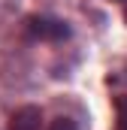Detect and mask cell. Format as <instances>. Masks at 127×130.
Here are the masks:
<instances>
[{"instance_id": "3", "label": "cell", "mask_w": 127, "mask_h": 130, "mask_svg": "<svg viewBox=\"0 0 127 130\" xmlns=\"http://www.w3.org/2000/svg\"><path fill=\"white\" fill-rule=\"evenodd\" d=\"M49 130H79V127H76V121H73V118H64V115H61V118H55V121H52V127H49Z\"/></svg>"}, {"instance_id": "2", "label": "cell", "mask_w": 127, "mask_h": 130, "mask_svg": "<svg viewBox=\"0 0 127 130\" xmlns=\"http://www.w3.org/2000/svg\"><path fill=\"white\" fill-rule=\"evenodd\" d=\"M39 124H42V112L36 106H21L9 118V130H39Z\"/></svg>"}, {"instance_id": "4", "label": "cell", "mask_w": 127, "mask_h": 130, "mask_svg": "<svg viewBox=\"0 0 127 130\" xmlns=\"http://www.w3.org/2000/svg\"><path fill=\"white\" fill-rule=\"evenodd\" d=\"M124 18H127V9H124Z\"/></svg>"}, {"instance_id": "1", "label": "cell", "mask_w": 127, "mask_h": 130, "mask_svg": "<svg viewBox=\"0 0 127 130\" xmlns=\"http://www.w3.org/2000/svg\"><path fill=\"white\" fill-rule=\"evenodd\" d=\"M27 30H30V36H36V39H67V36H70L67 21H58V18H42V15L27 21Z\"/></svg>"}]
</instances>
